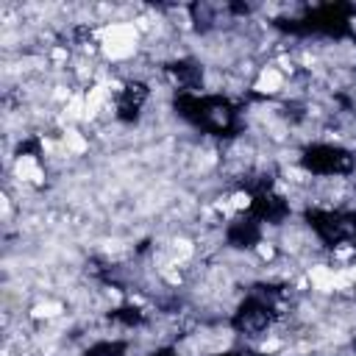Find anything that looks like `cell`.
Here are the masks:
<instances>
[{
    "mask_svg": "<svg viewBox=\"0 0 356 356\" xmlns=\"http://www.w3.org/2000/svg\"><path fill=\"white\" fill-rule=\"evenodd\" d=\"M303 164L309 172H317V175H339L350 167V159L345 150H339L334 145H314L306 150Z\"/></svg>",
    "mask_w": 356,
    "mask_h": 356,
    "instance_id": "6da1fadb",
    "label": "cell"
}]
</instances>
